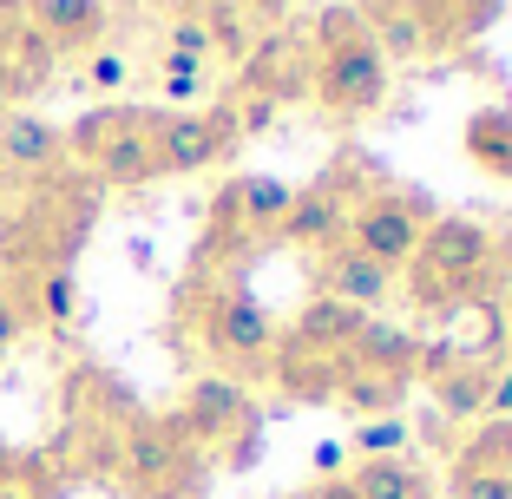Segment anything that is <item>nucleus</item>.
I'll return each instance as SVG.
<instances>
[{
  "mask_svg": "<svg viewBox=\"0 0 512 499\" xmlns=\"http://www.w3.org/2000/svg\"><path fill=\"white\" fill-rule=\"evenodd\" d=\"M493 283V237L473 217H434L407 257V289L421 309H467Z\"/></svg>",
  "mask_w": 512,
  "mask_h": 499,
  "instance_id": "2",
  "label": "nucleus"
},
{
  "mask_svg": "<svg viewBox=\"0 0 512 499\" xmlns=\"http://www.w3.org/2000/svg\"><path fill=\"white\" fill-rule=\"evenodd\" d=\"M158 86H165V99H197V92H204V73H197V66H178V60H158Z\"/></svg>",
  "mask_w": 512,
  "mask_h": 499,
  "instance_id": "31",
  "label": "nucleus"
},
{
  "mask_svg": "<svg viewBox=\"0 0 512 499\" xmlns=\"http://www.w3.org/2000/svg\"><path fill=\"white\" fill-rule=\"evenodd\" d=\"M191 440L171 427V414L165 421H132L125 427V486H132L138 499H171L184 480H191Z\"/></svg>",
  "mask_w": 512,
  "mask_h": 499,
  "instance_id": "6",
  "label": "nucleus"
},
{
  "mask_svg": "<svg viewBox=\"0 0 512 499\" xmlns=\"http://www.w3.org/2000/svg\"><path fill=\"white\" fill-rule=\"evenodd\" d=\"M309 499H362L348 480H322V486H309Z\"/></svg>",
  "mask_w": 512,
  "mask_h": 499,
  "instance_id": "35",
  "label": "nucleus"
},
{
  "mask_svg": "<svg viewBox=\"0 0 512 499\" xmlns=\"http://www.w3.org/2000/svg\"><path fill=\"white\" fill-rule=\"evenodd\" d=\"M73 171L66 152V125L40 112H0V197H20L33 184H53Z\"/></svg>",
  "mask_w": 512,
  "mask_h": 499,
  "instance_id": "5",
  "label": "nucleus"
},
{
  "mask_svg": "<svg viewBox=\"0 0 512 499\" xmlns=\"http://www.w3.org/2000/svg\"><path fill=\"white\" fill-rule=\"evenodd\" d=\"M453 499H512V473H486V467H460L453 460Z\"/></svg>",
  "mask_w": 512,
  "mask_h": 499,
  "instance_id": "28",
  "label": "nucleus"
},
{
  "mask_svg": "<svg viewBox=\"0 0 512 499\" xmlns=\"http://www.w3.org/2000/svg\"><path fill=\"white\" fill-rule=\"evenodd\" d=\"M348 486H355L362 499H434L427 473H414L407 460H362Z\"/></svg>",
  "mask_w": 512,
  "mask_h": 499,
  "instance_id": "22",
  "label": "nucleus"
},
{
  "mask_svg": "<svg viewBox=\"0 0 512 499\" xmlns=\"http://www.w3.org/2000/svg\"><path fill=\"white\" fill-rule=\"evenodd\" d=\"M427 368H434V401L453 414V421L486 414V394H493V368L486 362H467V355H453V348H434Z\"/></svg>",
  "mask_w": 512,
  "mask_h": 499,
  "instance_id": "17",
  "label": "nucleus"
},
{
  "mask_svg": "<svg viewBox=\"0 0 512 499\" xmlns=\"http://www.w3.org/2000/svg\"><path fill=\"white\" fill-rule=\"evenodd\" d=\"M388 289H394V270H381L368 250H355L348 237H335L329 250H322V296H335V303H348V309H375V303H388Z\"/></svg>",
  "mask_w": 512,
  "mask_h": 499,
  "instance_id": "14",
  "label": "nucleus"
},
{
  "mask_svg": "<svg viewBox=\"0 0 512 499\" xmlns=\"http://www.w3.org/2000/svg\"><path fill=\"white\" fill-rule=\"evenodd\" d=\"M362 309L335 303V296H316V303L296 316V329H289V348H302V355H329V362H342L348 348H355V335H362Z\"/></svg>",
  "mask_w": 512,
  "mask_h": 499,
  "instance_id": "16",
  "label": "nucleus"
},
{
  "mask_svg": "<svg viewBox=\"0 0 512 499\" xmlns=\"http://www.w3.org/2000/svg\"><path fill=\"white\" fill-rule=\"evenodd\" d=\"M20 14L53 53H99L112 7L106 0H20Z\"/></svg>",
  "mask_w": 512,
  "mask_h": 499,
  "instance_id": "13",
  "label": "nucleus"
},
{
  "mask_svg": "<svg viewBox=\"0 0 512 499\" xmlns=\"http://www.w3.org/2000/svg\"><path fill=\"white\" fill-rule=\"evenodd\" d=\"M237 7H256V14H270V20L283 14V0H237Z\"/></svg>",
  "mask_w": 512,
  "mask_h": 499,
  "instance_id": "36",
  "label": "nucleus"
},
{
  "mask_svg": "<svg viewBox=\"0 0 512 499\" xmlns=\"http://www.w3.org/2000/svg\"><path fill=\"white\" fill-rule=\"evenodd\" d=\"M204 348L230 368H263L276 348V322L243 289H217L211 303H204Z\"/></svg>",
  "mask_w": 512,
  "mask_h": 499,
  "instance_id": "10",
  "label": "nucleus"
},
{
  "mask_svg": "<svg viewBox=\"0 0 512 499\" xmlns=\"http://www.w3.org/2000/svg\"><path fill=\"white\" fill-rule=\"evenodd\" d=\"M60 73V53L27 27V14H14L0 27V106L7 112H27V99H40Z\"/></svg>",
  "mask_w": 512,
  "mask_h": 499,
  "instance_id": "11",
  "label": "nucleus"
},
{
  "mask_svg": "<svg viewBox=\"0 0 512 499\" xmlns=\"http://www.w3.org/2000/svg\"><path fill=\"white\" fill-rule=\"evenodd\" d=\"M270 119H276V106H270V99H250V106H243V119H237V138L270 132Z\"/></svg>",
  "mask_w": 512,
  "mask_h": 499,
  "instance_id": "33",
  "label": "nucleus"
},
{
  "mask_svg": "<svg viewBox=\"0 0 512 499\" xmlns=\"http://www.w3.org/2000/svg\"><path fill=\"white\" fill-rule=\"evenodd\" d=\"M243 86H250V99L289 106V99H302V92H316V53L296 46L289 33H263L256 53L243 60Z\"/></svg>",
  "mask_w": 512,
  "mask_h": 499,
  "instance_id": "12",
  "label": "nucleus"
},
{
  "mask_svg": "<svg viewBox=\"0 0 512 499\" xmlns=\"http://www.w3.org/2000/svg\"><path fill=\"white\" fill-rule=\"evenodd\" d=\"M165 7H178V14H197V7H204V0H165Z\"/></svg>",
  "mask_w": 512,
  "mask_h": 499,
  "instance_id": "38",
  "label": "nucleus"
},
{
  "mask_svg": "<svg viewBox=\"0 0 512 499\" xmlns=\"http://www.w3.org/2000/svg\"><path fill=\"white\" fill-rule=\"evenodd\" d=\"M401 394H407V381L401 375H381V368H362V362H348L342 355V381H335V401H342L348 414H394L401 408Z\"/></svg>",
  "mask_w": 512,
  "mask_h": 499,
  "instance_id": "18",
  "label": "nucleus"
},
{
  "mask_svg": "<svg viewBox=\"0 0 512 499\" xmlns=\"http://www.w3.org/2000/svg\"><path fill=\"white\" fill-rule=\"evenodd\" d=\"M348 362L362 368H381V375H414V362H421V342L401 329H388V322H362V335H355V348H348Z\"/></svg>",
  "mask_w": 512,
  "mask_h": 499,
  "instance_id": "19",
  "label": "nucleus"
},
{
  "mask_svg": "<svg viewBox=\"0 0 512 499\" xmlns=\"http://www.w3.org/2000/svg\"><path fill=\"white\" fill-rule=\"evenodd\" d=\"M33 283H40V316L46 322H66V316H73V270L33 276Z\"/></svg>",
  "mask_w": 512,
  "mask_h": 499,
  "instance_id": "30",
  "label": "nucleus"
},
{
  "mask_svg": "<svg viewBox=\"0 0 512 499\" xmlns=\"http://www.w3.org/2000/svg\"><path fill=\"white\" fill-rule=\"evenodd\" d=\"M348 224V204H342V178H322L309 191L289 197V217H283V243H302V250H329Z\"/></svg>",
  "mask_w": 512,
  "mask_h": 499,
  "instance_id": "15",
  "label": "nucleus"
},
{
  "mask_svg": "<svg viewBox=\"0 0 512 499\" xmlns=\"http://www.w3.org/2000/svg\"><path fill=\"white\" fill-rule=\"evenodd\" d=\"M20 322H27V309H20L14 296H7V289H0V362H7V355H14V342H20Z\"/></svg>",
  "mask_w": 512,
  "mask_h": 499,
  "instance_id": "32",
  "label": "nucleus"
},
{
  "mask_svg": "<svg viewBox=\"0 0 512 499\" xmlns=\"http://www.w3.org/2000/svg\"><path fill=\"white\" fill-rule=\"evenodd\" d=\"M460 467H486V473H512V421L486 414L480 434L460 447Z\"/></svg>",
  "mask_w": 512,
  "mask_h": 499,
  "instance_id": "24",
  "label": "nucleus"
},
{
  "mask_svg": "<svg viewBox=\"0 0 512 499\" xmlns=\"http://www.w3.org/2000/svg\"><path fill=\"white\" fill-rule=\"evenodd\" d=\"M125 79H132V60H125V53H112V46L86 53V86L92 92H119Z\"/></svg>",
  "mask_w": 512,
  "mask_h": 499,
  "instance_id": "29",
  "label": "nucleus"
},
{
  "mask_svg": "<svg viewBox=\"0 0 512 499\" xmlns=\"http://www.w3.org/2000/svg\"><path fill=\"white\" fill-rule=\"evenodd\" d=\"M401 440H407L401 414H375V421L355 427V454H362V460H394V454H401Z\"/></svg>",
  "mask_w": 512,
  "mask_h": 499,
  "instance_id": "26",
  "label": "nucleus"
},
{
  "mask_svg": "<svg viewBox=\"0 0 512 499\" xmlns=\"http://www.w3.org/2000/svg\"><path fill=\"white\" fill-rule=\"evenodd\" d=\"M467 158L486 171V178H512V112L486 106L467 119Z\"/></svg>",
  "mask_w": 512,
  "mask_h": 499,
  "instance_id": "20",
  "label": "nucleus"
},
{
  "mask_svg": "<svg viewBox=\"0 0 512 499\" xmlns=\"http://www.w3.org/2000/svg\"><path fill=\"white\" fill-rule=\"evenodd\" d=\"M92 204H99V184H79L73 171L53 184H33L20 191L7 211H0V263H14L20 276H53L73 270V250L92 230Z\"/></svg>",
  "mask_w": 512,
  "mask_h": 499,
  "instance_id": "1",
  "label": "nucleus"
},
{
  "mask_svg": "<svg viewBox=\"0 0 512 499\" xmlns=\"http://www.w3.org/2000/svg\"><path fill=\"white\" fill-rule=\"evenodd\" d=\"M493 14H499V0H460V7H453L434 33H427V46H434V40H473V33H480Z\"/></svg>",
  "mask_w": 512,
  "mask_h": 499,
  "instance_id": "27",
  "label": "nucleus"
},
{
  "mask_svg": "<svg viewBox=\"0 0 512 499\" xmlns=\"http://www.w3.org/2000/svg\"><path fill=\"white\" fill-rule=\"evenodd\" d=\"M388 92V60H381L375 33L355 7H329L322 14V46H316V99L342 119H362Z\"/></svg>",
  "mask_w": 512,
  "mask_h": 499,
  "instance_id": "4",
  "label": "nucleus"
},
{
  "mask_svg": "<svg viewBox=\"0 0 512 499\" xmlns=\"http://www.w3.org/2000/svg\"><path fill=\"white\" fill-rule=\"evenodd\" d=\"M14 14H20V0H0V27H7Z\"/></svg>",
  "mask_w": 512,
  "mask_h": 499,
  "instance_id": "37",
  "label": "nucleus"
},
{
  "mask_svg": "<svg viewBox=\"0 0 512 499\" xmlns=\"http://www.w3.org/2000/svg\"><path fill=\"white\" fill-rule=\"evenodd\" d=\"M368 33H375L381 60H394V66H414V60L427 53V27L414 20V7H394V14L368 20Z\"/></svg>",
  "mask_w": 512,
  "mask_h": 499,
  "instance_id": "23",
  "label": "nucleus"
},
{
  "mask_svg": "<svg viewBox=\"0 0 512 499\" xmlns=\"http://www.w3.org/2000/svg\"><path fill=\"white\" fill-rule=\"evenodd\" d=\"M151 145H158V178H165V171L191 178V171H211L217 158L237 145V119H230V106H217V112H158V119H151Z\"/></svg>",
  "mask_w": 512,
  "mask_h": 499,
  "instance_id": "9",
  "label": "nucleus"
},
{
  "mask_svg": "<svg viewBox=\"0 0 512 499\" xmlns=\"http://www.w3.org/2000/svg\"><path fill=\"white\" fill-rule=\"evenodd\" d=\"M151 106H99L66 125V152L86 165L99 191H132L158 178V145H151Z\"/></svg>",
  "mask_w": 512,
  "mask_h": 499,
  "instance_id": "3",
  "label": "nucleus"
},
{
  "mask_svg": "<svg viewBox=\"0 0 512 499\" xmlns=\"http://www.w3.org/2000/svg\"><path fill=\"white\" fill-rule=\"evenodd\" d=\"M421 230H427V217L407 191H368L362 204H348V243L368 250L381 270H401V263L414 257Z\"/></svg>",
  "mask_w": 512,
  "mask_h": 499,
  "instance_id": "8",
  "label": "nucleus"
},
{
  "mask_svg": "<svg viewBox=\"0 0 512 499\" xmlns=\"http://www.w3.org/2000/svg\"><path fill=\"white\" fill-rule=\"evenodd\" d=\"M171 427H178L191 447H224V440H237V434L256 427V401H250V388L230 381V375H197L191 388H184Z\"/></svg>",
  "mask_w": 512,
  "mask_h": 499,
  "instance_id": "7",
  "label": "nucleus"
},
{
  "mask_svg": "<svg viewBox=\"0 0 512 499\" xmlns=\"http://www.w3.org/2000/svg\"><path fill=\"white\" fill-rule=\"evenodd\" d=\"M407 7H414V20H421V27H427V33H434V27H440V20H447V14H453V7H460V0H407Z\"/></svg>",
  "mask_w": 512,
  "mask_h": 499,
  "instance_id": "34",
  "label": "nucleus"
},
{
  "mask_svg": "<svg viewBox=\"0 0 512 499\" xmlns=\"http://www.w3.org/2000/svg\"><path fill=\"white\" fill-rule=\"evenodd\" d=\"M165 60H178V66H204L217 60V46H211V33H204V14H178L171 20V33H165Z\"/></svg>",
  "mask_w": 512,
  "mask_h": 499,
  "instance_id": "25",
  "label": "nucleus"
},
{
  "mask_svg": "<svg viewBox=\"0 0 512 499\" xmlns=\"http://www.w3.org/2000/svg\"><path fill=\"white\" fill-rule=\"evenodd\" d=\"M197 14H204V33H211L217 60H250L256 40H263L256 20H250V7H237V0H204Z\"/></svg>",
  "mask_w": 512,
  "mask_h": 499,
  "instance_id": "21",
  "label": "nucleus"
},
{
  "mask_svg": "<svg viewBox=\"0 0 512 499\" xmlns=\"http://www.w3.org/2000/svg\"><path fill=\"white\" fill-rule=\"evenodd\" d=\"M0 112H7V106H0Z\"/></svg>",
  "mask_w": 512,
  "mask_h": 499,
  "instance_id": "39",
  "label": "nucleus"
}]
</instances>
